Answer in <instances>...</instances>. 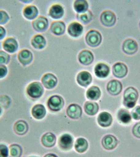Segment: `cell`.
<instances>
[{
  "label": "cell",
  "mask_w": 140,
  "mask_h": 157,
  "mask_svg": "<svg viewBox=\"0 0 140 157\" xmlns=\"http://www.w3.org/2000/svg\"><path fill=\"white\" fill-rule=\"evenodd\" d=\"M138 98V93L137 90L134 87H128L124 92V105L128 109L134 107Z\"/></svg>",
  "instance_id": "obj_1"
},
{
  "label": "cell",
  "mask_w": 140,
  "mask_h": 157,
  "mask_svg": "<svg viewBox=\"0 0 140 157\" xmlns=\"http://www.w3.org/2000/svg\"><path fill=\"white\" fill-rule=\"evenodd\" d=\"M27 94L31 98L36 99L42 95L44 89L41 83L39 82H33L30 83L27 87Z\"/></svg>",
  "instance_id": "obj_2"
},
{
  "label": "cell",
  "mask_w": 140,
  "mask_h": 157,
  "mask_svg": "<svg viewBox=\"0 0 140 157\" xmlns=\"http://www.w3.org/2000/svg\"><path fill=\"white\" fill-rule=\"evenodd\" d=\"M102 36L98 31L91 30L87 33L86 40L87 44L92 47H96L100 44L102 41Z\"/></svg>",
  "instance_id": "obj_3"
},
{
  "label": "cell",
  "mask_w": 140,
  "mask_h": 157,
  "mask_svg": "<svg viewBox=\"0 0 140 157\" xmlns=\"http://www.w3.org/2000/svg\"><path fill=\"white\" fill-rule=\"evenodd\" d=\"M64 101L62 97L60 95L52 96L48 101V105L49 109L53 111H58L62 109Z\"/></svg>",
  "instance_id": "obj_4"
},
{
  "label": "cell",
  "mask_w": 140,
  "mask_h": 157,
  "mask_svg": "<svg viewBox=\"0 0 140 157\" xmlns=\"http://www.w3.org/2000/svg\"><path fill=\"white\" fill-rule=\"evenodd\" d=\"M101 21L103 25L107 27H111L115 24L116 21L115 13L110 10H105L100 16Z\"/></svg>",
  "instance_id": "obj_5"
},
{
  "label": "cell",
  "mask_w": 140,
  "mask_h": 157,
  "mask_svg": "<svg viewBox=\"0 0 140 157\" xmlns=\"http://www.w3.org/2000/svg\"><path fill=\"white\" fill-rule=\"evenodd\" d=\"M138 50V45L137 42L133 39H126L122 45V50L127 55H133Z\"/></svg>",
  "instance_id": "obj_6"
},
{
  "label": "cell",
  "mask_w": 140,
  "mask_h": 157,
  "mask_svg": "<svg viewBox=\"0 0 140 157\" xmlns=\"http://www.w3.org/2000/svg\"><path fill=\"white\" fill-rule=\"evenodd\" d=\"M73 143V137L69 134H64L59 139V146L61 149L64 151H68L71 149Z\"/></svg>",
  "instance_id": "obj_7"
},
{
  "label": "cell",
  "mask_w": 140,
  "mask_h": 157,
  "mask_svg": "<svg viewBox=\"0 0 140 157\" xmlns=\"http://www.w3.org/2000/svg\"><path fill=\"white\" fill-rule=\"evenodd\" d=\"M32 25L34 29L37 31L44 32L47 29L49 21L45 17L40 16L33 21Z\"/></svg>",
  "instance_id": "obj_8"
},
{
  "label": "cell",
  "mask_w": 140,
  "mask_h": 157,
  "mask_svg": "<svg viewBox=\"0 0 140 157\" xmlns=\"http://www.w3.org/2000/svg\"><path fill=\"white\" fill-rule=\"evenodd\" d=\"M122 84L120 81L116 79L109 81L107 85V90L113 95H117L122 90Z\"/></svg>",
  "instance_id": "obj_9"
},
{
  "label": "cell",
  "mask_w": 140,
  "mask_h": 157,
  "mask_svg": "<svg viewBox=\"0 0 140 157\" xmlns=\"http://www.w3.org/2000/svg\"><path fill=\"white\" fill-rule=\"evenodd\" d=\"M18 43L17 40L13 37H9L4 40L2 47L5 50L10 53H13L18 50Z\"/></svg>",
  "instance_id": "obj_10"
},
{
  "label": "cell",
  "mask_w": 140,
  "mask_h": 157,
  "mask_svg": "<svg viewBox=\"0 0 140 157\" xmlns=\"http://www.w3.org/2000/svg\"><path fill=\"white\" fill-rule=\"evenodd\" d=\"M112 72L113 75L117 78H122L127 74V67L122 63H117L113 66Z\"/></svg>",
  "instance_id": "obj_11"
},
{
  "label": "cell",
  "mask_w": 140,
  "mask_h": 157,
  "mask_svg": "<svg viewBox=\"0 0 140 157\" xmlns=\"http://www.w3.org/2000/svg\"><path fill=\"white\" fill-rule=\"evenodd\" d=\"M18 61L23 66L29 64L33 60V55L31 52L27 49H23L18 53Z\"/></svg>",
  "instance_id": "obj_12"
},
{
  "label": "cell",
  "mask_w": 140,
  "mask_h": 157,
  "mask_svg": "<svg viewBox=\"0 0 140 157\" xmlns=\"http://www.w3.org/2000/svg\"><path fill=\"white\" fill-rule=\"evenodd\" d=\"M42 83L47 89H52L56 86L57 79L53 74L47 73L43 76L41 79Z\"/></svg>",
  "instance_id": "obj_13"
},
{
  "label": "cell",
  "mask_w": 140,
  "mask_h": 157,
  "mask_svg": "<svg viewBox=\"0 0 140 157\" xmlns=\"http://www.w3.org/2000/svg\"><path fill=\"white\" fill-rule=\"evenodd\" d=\"M102 144L103 147L105 149L111 150L114 149L117 146L118 140L114 136L108 135L103 137Z\"/></svg>",
  "instance_id": "obj_14"
},
{
  "label": "cell",
  "mask_w": 140,
  "mask_h": 157,
  "mask_svg": "<svg viewBox=\"0 0 140 157\" xmlns=\"http://www.w3.org/2000/svg\"><path fill=\"white\" fill-rule=\"evenodd\" d=\"M92 77L91 74L87 71H84L77 75V81L78 84L82 86H88L91 83Z\"/></svg>",
  "instance_id": "obj_15"
},
{
  "label": "cell",
  "mask_w": 140,
  "mask_h": 157,
  "mask_svg": "<svg viewBox=\"0 0 140 157\" xmlns=\"http://www.w3.org/2000/svg\"><path fill=\"white\" fill-rule=\"evenodd\" d=\"M95 73L96 76L100 78L107 77L110 72V67L106 64L100 63L95 67Z\"/></svg>",
  "instance_id": "obj_16"
},
{
  "label": "cell",
  "mask_w": 140,
  "mask_h": 157,
  "mask_svg": "<svg viewBox=\"0 0 140 157\" xmlns=\"http://www.w3.org/2000/svg\"><path fill=\"white\" fill-rule=\"evenodd\" d=\"M67 114L71 119H79L82 115V108L77 104H71L67 108Z\"/></svg>",
  "instance_id": "obj_17"
},
{
  "label": "cell",
  "mask_w": 140,
  "mask_h": 157,
  "mask_svg": "<svg viewBox=\"0 0 140 157\" xmlns=\"http://www.w3.org/2000/svg\"><path fill=\"white\" fill-rule=\"evenodd\" d=\"M83 27L77 22H72L68 25V32L69 34L73 37H77L82 34Z\"/></svg>",
  "instance_id": "obj_18"
},
{
  "label": "cell",
  "mask_w": 140,
  "mask_h": 157,
  "mask_svg": "<svg viewBox=\"0 0 140 157\" xmlns=\"http://www.w3.org/2000/svg\"><path fill=\"white\" fill-rule=\"evenodd\" d=\"M78 59L82 64L88 65L93 62L94 56L91 52L88 50H83L80 53Z\"/></svg>",
  "instance_id": "obj_19"
},
{
  "label": "cell",
  "mask_w": 140,
  "mask_h": 157,
  "mask_svg": "<svg viewBox=\"0 0 140 157\" xmlns=\"http://www.w3.org/2000/svg\"><path fill=\"white\" fill-rule=\"evenodd\" d=\"M112 121V117L110 113L107 112L101 113L98 115V123L102 127H109L111 124Z\"/></svg>",
  "instance_id": "obj_20"
},
{
  "label": "cell",
  "mask_w": 140,
  "mask_h": 157,
  "mask_svg": "<svg viewBox=\"0 0 140 157\" xmlns=\"http://www.w3.org/2000/svg\"><path fill=\"white\" fill-rule=\"evenodd\" d=\"M28 126L25 121L20 120L17 121L14 126V131L16 134L23 136L28 132Z\"/></svg>",
  "instance_id": "obj_21"
},
{
  "label": "cell",
  "mask_w": 140,
  "mask_h": 157,
  "mask_svg": "<svg viewBox=\"0 0 140 157\" xmlns=\"http://www.w3.org/2000/svg\"><path fill=\"white\" fill-rule=\"evenodd\" d=\"M56 138L55 135L51 132H47L42 137L41 143L44 147L50 148L53 147L56 143Z\"/></svg>",
  "instance_id": "obj_22"
},
{
  "label": "cell",
  "mask_w": 140,
  "mask_h": 157,
  "mask_svg": "<svg viewBox=\"0 0 140 157\" xmlns=\"http://www.w3.org/2000/svg\"><path fill=\"white\" fill-rule=\"evenodd\" d=\"M46 113L45 107L42 104H36L32 108V115L34 118L37 120L43 119L45 117Z\"/></svg>",
  "instance_id": "obj_23"
},
{
  "label": "cell",
  "mask_w": 140,
  "mask_h": 157,
  "mask_svg": "<svg viewBox=\"0 0 140 157\" xmlns=\"http://www.w3.org/2000/svg\"><path fill=\"white\" fill-rule=\"evenodd\" d=\"M66 25L62 21H56L53 22L50 26V30L53 34L60 35L64 33Z\"/></svg>",
  "instance_id": "obj_24"
},
{
  "label": "cell",
  "mask_w": 140,
  "mask_h": 157,
  "mask_svg": "<svg viewBox=\"0 0 140 157\" xmlns=\"http://www.w3.org/2000/svg\"><path fill=\"white\" fill-rule=\"evenodd\" d=\"M49 14L50 17L54 19L61 18L64 14V10L61 5L55 4L50 7Z\"/></svg>",
  "instance_id": "obj_25"
},
{
  "label": "cell",
  "mask_w": 140,
  "mask_h": 157,
  "mask_svg": "<svg viewBox=\"0 0 140 157\" xmlns=\"http://www.w3.org/2000/svg\"><path fill=\"white\" fill-rule=\"evenodd\" d=\"M23 14L26 18L31 20L37 16L38 10L35 6L32 5L27 6L23 10Z\"/></svg>",
  "instance_id": "obj_26"
},
{
  "label": "cell",
  "mask_w": 140,
  "mask_h": 157,
  "mask_svg": "<svg viewBox=\"0 0 140 157\" xmlns=\"http://www.w3.org/2000/svg\"><path fill=\"white\" fill-rule=\"evenodd\" d=\"M31 44L36 49H41L46 45V40L42 35L37 34L32 38Z\"/></svg>",
  "instance_id": "obj_27"
},
{
  "label": "cell",
  "mask_w": 140,
  "mask_h": 157,
  "mask_svg": "<svg viewBox=\"0 0 140 157\" xmlns=\"http://www.w3.org/2000/svg\"><path fill=\"white\" fill-rule=\"evenodd\" d=\"M84 109L86 113L92 116L98 112L99 105L95 102L88 101L85 104Z\"/></svg>",
  "instance_id": "obj_28"
},
{
  "label": "cell",
  "mask_w": 140,
  "mask_h": 157,
  "mask_svg": "<svg viewBox=\"0 0 140 157\" xmlns=\"http://www.w3.org/2000/svg\"><path fill=\"white\" fill-rule=\"evenodd\" d=\"M101 91L99 87L92 86L87 90V97L88 99L92 100H97L101 96Z\"/></svg>",
  "instance_id": "obj_29"
},
{
  "label": "cell",
  "mask_w": 140,
  "mask_h": 157,
  "mask_svg": "<svg viewBox=\"0 0 140 157\" xmlns=\"http://www.w3.org/2000/svg\"><path fill=\"white\" fill-rule=\"evenodd\" d=\"M88 143L87 140L83 138H79L76 140L75 144L76 150L79 153H83L87 150Z\"/></svg>",
  "instance_id": "obj_30"
},
{
  "label": "cell",
  "mask_w": 140,
  "mask_h": 157,
  "mask_svg": "<svg viewBox=\"0 0 140 157\" xmlns=\"http://www.w3.org/2000/svg\"><path fill=\"white\" fill-rule=\"evenodd\" d=\"M93 15L89 10H87L85 12L77 13V19L82 23L87 24L91 21Z\"/></svg>",
  "instance_id": "obj_31"
},
{
  "label": "cell",
  "mask_w": 140,
  "mask_h": 157,
  "mask_svg": "<svg viewBox=\"0 0 140 157\" xmlns=\"http://www.w3.org/2000/svg\"><path fill=\"white\" fill-rule=\"evenodd\" d=\"M118 118L122 122L125 124H128L131 121V115L130 113L126 109H121L118 113Z\"/></svg>",
  "instance_id": "obj_32"
},
{
  "label": "cell",
  "mask_w": 140,
  "mask_h": 157,
  "mask_svg": "<svg viewBox=\"0 0 140 157\" xmlns=\"http://www.w3.org/2000/svg\"><path fill=\"white\" fill-rule=\"evenodd\" d=\"M75 10L78 13H82L88 10V5L87 1L85 0H77L74 3Z\"/></svg>",
  "instance_id": "obj_33"
},
{
  "label": "cell",
  "mask_w": 140,
  "mask_h": 157,
  "mask_svg": "<svg viewBox=\"0 0 140 157\" xmlns=\"http://www.w3.org/2000/svg\"><path fill=\"white\" fill-rule=\"evenodd\" d=\"M22 148L18 144H11L9 148V156L10 157H21L22 155Z\"/></svg>",
  "instance_id": "obj_34"
},
{
  "label": "cell",
  "mask_w": 140,
  "mask_h": 157,
  "mask_svg": "<svg viewBox=\"0 0 140 157\" xmlns=\"http://www.w3.org/2000/svg\"><path fill=\"white\" fill-rule=\"evenodd\" d=\"M11 103V99L8 96L4 94L0 96V105L4 109H8Z\"/></svg>",
  "instance_id": "obj_35"
},
{
  "label": "cell",
  "mask_w": 140,
  "mask_h": 157,
  "mask_svg": "<svg viewBox=\"0 0 140 157\" xmlns=\"http://www.w3.org/2000/svg\"><path fill=\"white\" fill-rule=\"evenodd\" d=\"M10 56L3 50H0V64H7L9 63Z\"/></svg>",
  "instance_id": "obj_36"
},
{
  "label": "cell",
  "mask_w": 140,
  "mask_h": 157,
  "mask_svg": "<svg viewBox=\"0 0 140 157\" xmlns=\"http://www.w3.org/2000/svg\"><path fill=\"white\" fill-rule=\"evenodd\" d=\"M10 20V17L6 11L0 10V25H4Z\"/></svg>",
  "instance_id": "obj_37"
},
{
  "label": "cell",
  "mask_w": 140,
  "mask_h": 157,
  "mask_svg": "<svg viewBox=\"0 0 140 157\" xmlns=\"http://www.w3.org/2000/svg\"><path fill=\"white\" fill-rule=\"evenodd\" d=\"M9 148L5 144H0V157L9 156Z\"/></svg>",
  "instance_id": "obj_38"
},
{
  "label": "cell",
  "mask_w": 140,
  "mask_h": 157,
  "mask_svg": "<svg viewBox=\"0 0 140 157\" xmlns=\"http://www.w3.org/2000/svg\"><path fill=\"white\" fill-rule=\"evenodd\" d=\"M133 117L135 120H140V106L138 105L134 108L131 112Z\"/></svg>",
  "instance_id": "obj_39"
},
{
  "label": "cell",
  "mask_w": 140,
  "mask_h": 157,
  "mask_svg": "<svg viewBox=\"0 0 140 157\" xmlns=\"http://www.w3.org/2000/svg\"><path fill=\"white\" fill-rule=\"evenodd\" d=\"M132 132L135 137L140 138V122L137 123L134 126Z\"/></svg>",
  "instance_id": "obj_40"
},
{
  "label": "cell",
  "mask_w": 140,
  "mask_h": 157,
  "mask_svg": "<svg viewBox=\"0 0 140 157\" xmlns=\"http://www.w3.org/2000/svg\"><path fill=\"white\" fill-rule=\"evenodd\" d=\"M8 70L4 65L0 64V78H4L7 75Z\"/></svg>",
  "instance_id": "obj_41"
},
{
  "label": "cell",
  "mask_w": 140,
  "mask_h": 157,
  "mask_svg": "<svg viewBox=\"0 0 140 157\" xmlns=\"http://www.w3.org/2000/svg\"><path fill=\"white\" fill-rule=\"evenodd\" d=\"M6 34V29L3 27L0 26V40L4 38Z\"/></svg>",
  "instance_id": "obj_42"
},
{
  "label": "cell",
  "mask_w": 140,
  "mask_h": 157,
  "mask_svg": "<svg viewBox=\"0 0 140 157\" xmlns=\"http://www.w3.org/2000/svg\"><path fill=\"white\" fill-rule=\"evenodd\" d=\"M44 157H58L56 155L53 154V153H49V154H47L45 155V156H44Z\"/></svg>",
  "instance_id": "obj_43"
},
{
  "label": "cell",
  "mask_w": 140,
  "mask_h": 157,
  "mask_svg": "<svg viewBox=\"0 0 140 157\" xmlns=\"http://www.w3.org/2000/svg\"><path fill=\"white\" fill-rule=\"evenodd\" d=\"M22 2H24V3H27V2H31L32 1H21Z\"/></svg>",
  "instance_id": "obj_44"
},
{
  "label": "cell",
  "mask_w": 140,
  "mask_h": 157,
  "mask_svg": "<svg viewBox=\"0 0 140 157\" xmlns=\"http://www.w3.org/2000/svg\"><path fill=\"white\" fill-rule=\"evenodd\" d=\"M2 108H1V105H0V115H1V113H2Z\"/></svg>",
  "instance_id": "obj_45"
},
{
  "label": "cell",
  "mask_w": 140,
  "mask_h": 157,
  "mask_svg": "<svg viewBox=\"0 0 140 157\" xmlns=\"http://www.w3.org/2000/svg\"><path fill=\"white\" fill-rule=\"evenodd\" d=\"M29 157H39L37 156H31Z\"/></svg>",
  "instance_id": "obj_46"
},
{
  "label": "cell",
  "mask_w": 140,
  "mask_h": 157,
  "mask_svg": "<svg viewBox=\"0 0 140 157\" xmlns=\"http://www.w3.org/2000/svg\"><path fill=\"white\" fill-rule=\"evenodd\" d=\"M139 25H140V24Z\"/></svg>",
  "instance_id": "obj_47"
}]
</instances>
